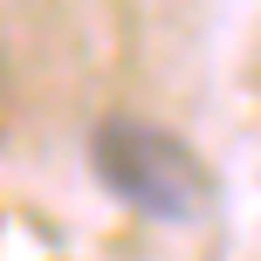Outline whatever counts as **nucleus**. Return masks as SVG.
I'll return each instance as SVG.
<instances>
[{
    "label": "nucleus",
    "instance_id": "obj_1",
    "mask_svg": "<svg viewBox=\"0 0 261 261\" xmlns=\"http://www.w3.org/2000/svg\"><path fill=\"white\" fill-rule=\"evenodd\" d=\"M90 165L110 193L124 199L130 213L144 220H165V227H193L206 213V172H199L193 144L172 138L165 124H144V117H103L90 138Z\"/></svg>",
    "mask_w": 261,
    "mask_h": 261
}]
</instances>
